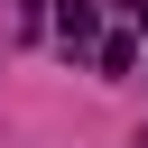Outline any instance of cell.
I'll return each instance as SVG.
<instances>
[{
	"label": "cell",
	"mask_w": 148,
	"mask_h": 148,
	"mask_svg": "<svg viewBox=\"0 0 148 148\" xmlns=\"http://www.w3.org/2000/svg\"><path fill=\"white\" fill-rule=\"evenodd\" d=\"M92 28H102L92 0H65V9H56V37H65V46H92Z\"/></svg>",
	"instance_id": "obj_1"
},
{
	"label": "cell",
	"mask_w": 148,
	"mask_h": 148,
	"mask_svg": "<svg viewBox=\"0 0 148 148\" xmlns=\"http://www.w3.org/2000/svg\"><path fill=\"white\" fill-rule=\"evenodd\" d=\"M139 65V37H102V74H130Z\"/></svg>",
	"instance_id": "obj_2"
},
{
	"label": "cell",
	"mask_w": 148,
	"mask_h": 148,
	"mask_svg": "<svg viewBox=\"0 0 148 148\" xmlns=\"http://www.w3.org/2000/svg\"><path fill=\"white\" fill-rule=\"evenodd\" d=\"M130 9H139V28H148V0H130Z\"/></svg>",
	"instance_id": "obj_3"
}]
</instances>
